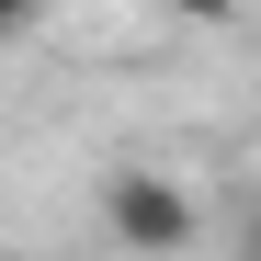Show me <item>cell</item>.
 <instances>
[{"label": "cell", "instance_id": "obj_4", "mask_svg": "<svg viewBox=\"0 0 261 261\" xmlns=\"http://www.w3.org/2000/svg\"><path fill=\"white\" fill-rule=\"evenodd\" d=\"M23 23H34V0H0V34H23Z\"/></svg>", "mask_w": 261, "mask_h": 261}, {"label": "cell", "instance_id": "obj_3", "mask_svg": "<svg viewBox=\"0 0 261 261\" xmlns=\"http://www.w3.org/2000/svg\"><path fill=\"white\" fill-rule=\"evenodd\" d=\"M170 12H193V23H227V12H239V0H170Z\"/></svg>", "mask_w": 261, "mask_h": 261}, {"label": "cell", "instance_id": "obj_1", "mask_svg": "<svg viewBox=\"0 0 261 261\" xmlns=\"http://www.w3.org/2000/svg\"><path fill=\"white\" fill-rule=\"evenodd\" d=\"M193 193L182 182H159L148 159H125V170H102V239L114 250H137V261H182L193 250Z\"/></svg>", "mask_w": 261, "mask_h": 261}, {"label": "cell", "instance_id": "obj_2", "mask_svg": "<svg viewBox=\"0 0 261 261\" xmlns=\"http://www.w3.org/2000/svg\"><path fill=\"white\" fill-rule=\"evenodd\" d=\"M239 261H261V193L239 204Z\"/></svg>", "mask_w": 261, "mask_h": 261}]
</instances>
